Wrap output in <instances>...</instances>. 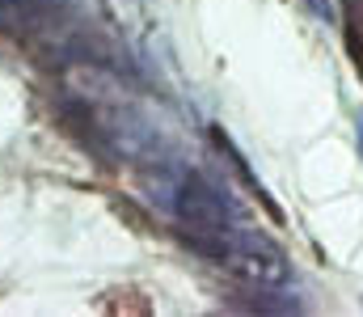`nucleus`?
<instances>
[{"mask_svg": "<svg viewBox=\"0 0 363 317\" xmlns=\"http://www.w3.org/2000/svg\"><path fill=\"white\" fill-rule=\"evenodd\" d=\"M224 258H228V267H233L241 279H250V284L279 288V284L287 279V262L274 254L271 245H262V241H245V245H233Z\"/></svg>", "mask_w": 363, "mask_h": 317, "instance_id": "obj_1", "label": "nucleus"}, {"mask_svg": "<svg viewBox=\"0 0 363 317\" xmlns=\"http://www.w3.org/2000/svg\"><path fill=\"white\" fill-rule=\"evenodd\" d=\"M13 4H21V0H0V13H4V9H13Z\"/></svg>", "mask_w": 363, "mask_h": 317, "instance_id": "obj_2", "label": "nucleus"}]
</instances>
